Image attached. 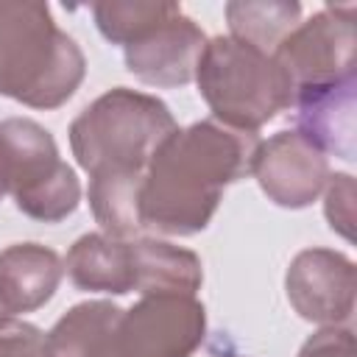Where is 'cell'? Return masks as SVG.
I'll list each match as a JSON object with an SVG mask.
<instances>
[{"label":"cell","instance_id":"1","mask_svg":"<svg viewBox=\"0 0 357 357\" xmlns=\"http://www.w3.org/2000/svg\"><path fill=\"white\" fill-rule=\"evenodd\" d=\"M178 128L170 106L156 95L114 86L70 123V148L89 173V209L103 234L139 237V190L153 151Z\"/></svg>","mask_w":357,"mask_h":357},{"label":"cell","instance_id":"18","mask_svg":"<svg viewBox=\"0 0 357 357\" xmlns=\"http://www.w3.org/2000/svg\"><path fill=\"white\" fill-rule=\"evenodd\" d=\"M324 195V215L332 231L354 240V178L349 173H329Z\"/></svg>","mask_w":357,"mask_h":357},{"label":"cell","instance_id":"9","mask_svg":"<svg viewBox=\"0 0 357 357\" xmlns=\"http://www.w3.org/2000/svg\"><path fill=\"white\" fill-rule=\"evenodd\" d=\"M284 290L290 307L310 324L340 326L354 312L357 268L354 262L332 248L298 251L284 273Z\"/></svg>","mask_w":357,"mask_h":357},{"label":"cell","instance_id":"15","mask_svg":"<svg viewBox=\"0 0 357 357\" xmlns=\"http://www.w3.org/2000/svg\"><path fill=\"white\" fill-rule=\"evenodd\" d=\"M131 265H134V290L142 296L148 293L195 296L204 282L201 257L190 248L173 245L159 237H134Z\"/></svg>","mask_w":357,"mask_h":357},{"label":"cell","instance_id":"7","mask_svg":"<svg viewBox=\"0 0 357 357\" xmlns=\"http://www.w3.org/2000/svg\"><path fill=\"white\" fill-rule=\"evenodd\" d=\"M206 335V310L187 293H148L123 310L120 357H192Z\"/></svg>","mask_w":357,"mask_h":357},{"label":"cell","instance_id":"16","mask_svg":"<svg viewBox=\"0 0 357 357\" xmlns=\"http://www.w3.org/2000/svg\"><path fill=\"white\" fill-rule=\"evenodd\" d=\"M301 6L296 0H237L226 3L229 36L243 39L265 53H273L276 45L298 25Z\"/></svg>","mask_w":357,"mask_h":357},{"label":"cell","instance_id":"17","mask_svg":"<svg viewBox=\"0 0 357 357\" xmlns=\"http://www.w3.org/2000/svg\"><path fill=\"white\" fill-rule=\"evenodd\" d=\"M167 8L170 0H100L92 6V17L106 42L126 47Z\"/></svg>","mask_w":357,"mask_h":357},{"label":"cell","instance_id":"19","mask_svg":"<svg viewBox=\"0 0 357 357\" xmlns=\"http://www.w3.org/2000/svg\"><path fill=\"white\" fill-rule=\"evenodd\" d=\"M0 357H50L47 335L36 324L0 315Z\"/></svg>","mask_w":357,"mask_h":357},{"label":"cell","instance_id":"5","mask_svg":"<svg viewBox=\"0 0 357 357\" xmlns=\"http://www.w3.org/2000/svg\"><path fill=\"white\" fill-rule=\"evenodd\" d=\"M0 170L22 215L59 223L81 204V181L59 156L53 134L31 117L0 120Z\"/></svg>","mask_w":357,"mask_h":357},{"label":"cell","instance_id":"20","mask_svg":"<svg viewBox=\"0 0 357 357\" xmlns=\"http://www.w3.org/2000/svg\"><path fill=\"white\" fill-rule=\"evenodd\" d=\"M298 357H357L354 332L349 326H324L304 340Z\"/></svg>","mask_w":357,"mask_h":357},{"label":"cell","instance_id":"8","mask_svg":"<svg viewBox=\"0 0 357 357\" xmlns=\"http://www.w3.org/2000/svg\"><path fill=\"white\" fill-rule=\"evenodd\" d=\"M206 36L178 3L123 47L126 70L148 86H184L195 78Z\"/></svg>","mask_w":357,"mask_h":357},{"label":"cell","instance_id":"21","mask_svg":"<svg viewBox=\"0 0 357 357\" xmlns=\"http://www.w3.org/2000/svg\"><path fill=\"white\" fill-rule=\"evenodd\" d=\"M6 195V184H3V173H0V198Z\"/></svg>","mask_w":357,"mask_h":357},{"label":"cell","instance_id":"10","mask_svg":"<svg viewBox=\"0 0 357 357\" xmlns=\"http://www.w3.org/2000/svg\"><path fill=\"white\" fill-rule=\"evenodd\" d=\"M251 173L268 201L282 209H304L329 181V159L304 134L284 128L259 142Z\"/></svg>","mask_w":357,"mask_h":357},{"label":"cell","instance_id":"2","mask_svg":"<svg viewBox=\"0 0 357 357\" xmlns=\"http://www.w3.org/2000/svg\"><path fill=\"white\" fill-rule=\"evenodd\" d=\"M259 137L215 117L176 128L151 156L139 190L145 231L192 237L209 226L229 184L251 173Z\"/></svg>","mask_w":357,"mask_h":357},{"label":"cell","instance_id":"6","mask_svg":"<svg viewBox=\"0 0 357 357\" xmlns=\"http://www.w3.org/2000/svg\"><path fill=\"white\" fill-rule=\"evenodd\" d=\"M354 3L326 6L298 22L271 53L290 81L293 95L335 86L357 78V25Z\"/></svg>","mask_w":357,"mask_h":357},{"label":"cell","instance_id":"14","mask_svg":"<svg viewBox=\"0 0 357 357\" xmlns=\"http://www.w3.org/2000/svg\"><path fill=\"white\" fill-rule=\"evenodd\" d=\"M123 307L112 301H81L47 332L50 357H120Z\"/></svg>","mask_w":357,"mask_h":357},{"label":"cell","instance_id":"3","mask_svg":"<svg viewBox=\"0 0 357 357\" xmlns=\"http://www.w3.org/2000/svg\"><path fill=\"white\" fill-rule=\"evenodd\" d=\"M86 75L78 42L45 3L0 0V95L31 109L64 106Z\"/></svg>","mask_w":357,"mask_h":357},{"label":"cell","instance_id":"12","mask_svg":"<svg viewBox=\"0 0 357 357\" xmlns=\"http://www.w3.org/2000/svg\"><path fill=\"white\" fill-rule=\"evenodd\" d=\"M296 131L315 142L324 153H335L346 162L354 159V109L357 78L335 86L304 89L293 95Z\"/></svg>","mask_w":357,"mask_h":357},{"label":"cell","instance_id":"13","mask_svg":"<svg viewBox=\"0 0 357 357\" xmlns=\"http://www.w3.org/2000/svg\"><path fill=\"white\" fill-rule=\"evenodd\" d=\"M64 271L78 290L123 296L134 290L131 240H117L103 231H89L78 237L67 257Z\"/></svg>","mask_w":357,"mask_h":357},{"label":"cell","instance_id":"4","mask_svg":"<svg viewBox=\"0 0 357 357\" xmlns=\"http://www.w3.org/2000/svg\"><path fill=\"white\" fill-rule=\"evenodd\" d=\"M195 84L212 117L237 131H259L293 103L276 59L243 39L212 36L195 67Z\"/></svg>","mask_w":357,"mask_h":357},{"label":"cell","instance_id":"11","mask_svg":"<svg viewBox=\"0 0 357 357\" xmlns=\"http://www.w3.org/2000/svg\"><path fill=\"white\" fill-rule=\"evenodd\" d=\"M64 276L61 257L42 243H14L0 251V310L25 315L45 307Z\"/></svg>","mask_w":357,"mask_h":357}]
</instances>
